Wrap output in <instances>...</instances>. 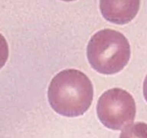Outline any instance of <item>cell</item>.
Instances as JSON below:
<instances>
[{
    "instance_id": "cell-1",
    "label": "cell",
    "mask_w": 147,
    "mask_h": 138,
    "mask_svg": "<svg viewBox=\"0 0 147 138\" xmlns=\"http://www.w3.org/2000/svg\"><path fill=\"white\" fill-rule=\"evenodd\" d=\"M48 97L55 112L65 117H78L90 107L94 97L93 85L88 77L80 71L66 69L52 78Z\"/></svg>"
},
{
    "instance_id": "cell-2",
    "label": "cell",
    "mask_w": 147,
    "mask_h": 138,
    "mask_svg": "<svg viewBox=\"0 0 147 138\" xmlns=\"http://www.w3.org/2000/svg\"><path fill=\"white\" fill-rule=\"evenodd\" d=\"M87 58L99 73H118L128 64L131 55L128 40L121 32L103 29L91 37L87 45Z\"/></svg>"
},
{
    "instance_id": "cell-3",
    "label": "cell",
    "mask_w": 147,
    "mask_h": 138,
    "mask_svg": "<svg viewBox=\"0 0 147 138\" xmlns=\"http://www.w3.org/2000/svg\"><path fill=\"white\" fill-rule=\"evenodd\" d=\"M96 113L100 121L109 129L122 130L133 122L136 108L133 96L121 88H112L99 98Z\"/></svg>"
},
{
    "instance_id": "cell-4",
    "label": "cell",
    "mask_w": 147,
    "mask_h": 138,
    "mask_svg": "<svg viewBox=\"0 0 147 138\" xmlns=\"http://www.w3.org/2000/svg\"><path fill=\"white\" fill-rule=\"evenodd\" d=\"M140 7V0H100V9L104 18L117 25L131 22Z\"/></svg>"
},
{
    "instance_id": "cell-5",
    "label": "cell",
    "mask_w": 147,
    "mask_h": 138,
    "mask_svg": "<svg viewBox=\"0 0 147 138\" xmlns=\"http://www.w3.org/2000/svg\"><path fill=\"white\" fill-rule=\"evenodd\" d=\"M119 138H147V124L137 122L129 124L124 127Z\"/></svg>"
},
{
    "instance_id": "cell-6",
    "label": "cell",
    "mask_w": 147,
    "mask_h": 138,
    "mask_svg": "<svg viewBox=\"0 0 147 138\" xmlns=\"http://www.w3.org/2000/svg\"><path fill=\"white\" fill-rule=\"evenodd\" d=\"M9 57V45L6 39L0 33V69L4 66Z\"/></svg>"
},
{
    "instance_id": "cell-7",
    "label": "cell",
    "mask_w": 147,
    "mask_h": 138,
    "mask_svg": "<svg viewBox=\"0 0 147 138\" xmlns=\"http://www.w3.org/2000/svg\"><path fill=\"white\" fill-rule=\"evenodd\" d=\"M143 96L147 102V75L145 78L144 83H143Z\"/></svg>"
},
{
    "instance_id": "cell-8",
    "label": "cell",
    "mask_w": 147,
    "mask_h": 138,
    "mask_svg": "<svg viewBox=\"0 0 147 138\" xmlns=\"http://www.w3.org/2000/svg\"><path fill=\"white\" fill-rule=\"evenodd\" d=\"M63 1H65V2H71V1H74V0H63Z\"/></svg>"
}]
</instances>
